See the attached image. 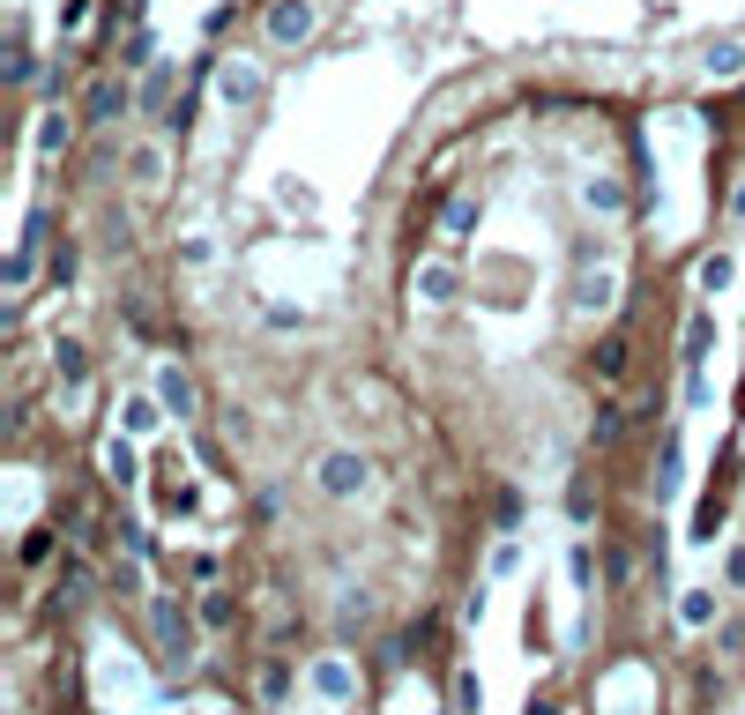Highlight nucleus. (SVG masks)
Wrapping results in <instances>:
<instances>
[{
	"label": "nucleus",
	"mask_w": 745,
	"mask_h": 715,
	"mask_svg": "<svg viewBox=\"0 0 745 715\" xmlns=\"http://www.w3.org/2000/svg\"><path fill=\"white\" fill-rule=\"evenodd\" d=\"M708 344H716V314L701 306L686 321V403H708Z\"/></svg>",
	"instance_id": "f257e3e1"
},
{
	"label": "nucleus",
	"mask_w": 745,
	"mask_h": 715,
	"mask_svg": "<svg viewBox=\"0 0 745 715\" xmlns=\"http://www.w3.org/2000/svg\"><path fill=\"white\" fill-rule=\"evenodd\" d=\"M149 626H157L165 664H187V656H195V626H187V612H179L172 596H149Z\"/></svg>",
	"instance_id": "f03ea898"
},
{
	"label": "nucleus",
	"mask_w": 745,
	"mask_h": 715,
	"mask_svg": "<svg viewBox=\"0 0 745 715\" xmlns=\"http://www.w3.org/2000/svg\"><path fill=\"white\" fill-rule=\"evenodd\" d=\"M314 477H321V493H328V499H358V493L372 485L366 455H350V447H344V455H321V469H314Z\"/></svg>",
	"instance_id": "7ed1b4c3"
},
{
	"label": "nucleus",
	"mask_w": 745,
	"mask_h": 715,
	"mask_svg": "<svg viewBox=\"0 0 745 715\" xmlns=\"http://www.w3.org/2000/svg\"><path fill=\"white\" fill-rule=\"evenodd\" d=\"M314 23H321V16H314V0H276V8H269V38H276V46H306Z\"/></svg>",
	"instance_id": "20e7f679"
},
{
	"label": "nucleus",
	"mask_w": 745,
	"mask_h": 715,
	"mask_svg": "<svg viewBox=\"0 0 745 715\" xmlns=\"http://www.w3.org/2000/svg\"><path fill=\"white\" fill-rule=\"evenodd\" d=\"M157 395H165V410H172L179 425H187V418L201 410V395H195V373H187V366H157Z\"/></svg>",
	"instance_id": "39448f33"
},
{
	"label": "nucleus",
	"mask_w": 745,
	"mask_h": 715,
	"mask_svg": "<svg viewBox=\"0 0 745 715\" xmlns=\"http://www.w3.org/2000/svg\"><path fill=\"white\" fill-rule=\"evenodd\" d=\"M217 98L224 105H254L261 98V68H254V60H224L217 68Z\"/></svg>",
	"instance_id": "423d86ee"
},
{
	"label": "nucleus",
	"mask_w": 745,
	"mask_h": 715,
	"mask_svg": "<svg viewBox=\"0 0 745 715\" xmlns=\"http://www.w3.org/2000/svg\"><path fill=\"white\" fill-rule=\"evenodd\" d=\"M314 693H321V701H350V693H358L344 656H321V664H314Z\"/></svg>",
	"instance_id": "0eeeda50"
},
{
	"label": "nucleus",
	"mask_w": 745,
	"mask_h": 715,
	"mask_svg": "<svg viewBox=\"0 0 745 715\" xmlns=\"http://www.w3.org/2000/svg\"><path fill=\"white\" fill-rule=\"evenodd\" d=\"M52 366H60V388H82V380H90V350L74 344V336H60V344H52Z\"/></svg>",
	"instance_id": "6e6552de"
},
{
	"label": "nucleus",
	"mask_w": 745,
	"mask_h": 715,
	"mask_svg": "<svg viewBox=\"0 0 745 715\" xmlns=\"http://www.w3.org/2000/svg\"><path fill=\"white\" fill-rule=\"evenodd\" d=\"M157 410H165V395H127L120 403V433H157Z\"/></svg>",
	"instance_id": "1a4fd4ad"
},
{
	"label": "nucleus",
	"mask_w": 745,
	"mask_h": 715,
	"mask_svg": "<svg viewBox=\"0 0 745 715\" xmlns=\"http://www.w3.org/2000/svg\"><path fill=\"white\" fill-rule=\"evenodd\" d=\"M574 306H582V314H612V276L604 269H582V284H574Z\"/></svg>",
	"instance_id": "9d476101"
},
{
	"label": "nucleus",
	"mask_w": 745,
	"mask_h": 715,
	"mask_svg": "<svg viewBox=\"0 0 745 715\" xmlns=\"http://www.w3.org/2000/svg\"><path fill=\"white\" fill-rule=\"evenodd\" d=\"M708 75H716V82H738L745 75V46L738 38H716V46H708Z\"/></svg>",
	"instance_id": "9b49d317"
},
{
	"label": "nucleus",
	"mask_w": 745,
	"mask_h": 715,
	"mask_svg": "<svg viewBox=\"0 0 745 715\" xmlns=\"http://www.w3.org/2000/svg\"><path fill=\"white\" fill-rule=\"evenodd\" d=\"M463 291V276L447 269V261H433V269H418V298H433V306H447V298Z\"/></svg>",
	"instance_id": "f8f14e48"
},
{
	"label": "nucleus",
	"mask_w": 745,
	"mask_h": 715,
	"mask_svg": "<svg viewBox=\"0 0 745 715\" xmlns=\"http://www.w3.org/2000/svg\"><path fill=\"white\" fill-rule=\"evenodd\" d=\"M112 112H127V82H98V90H90V112H82V120L105 127Z\"/></svg>",
	"instance_id": "ddd939ff"
},
{
	"label": "nucleus",
	"mask_w": 745,
	"mask_h": 715,
	"mask_svg": "<svg viewBox=\"0 0 745 715\" xmlns=\"http://www.w3.org/2000/svg\"><path fill=\"white\" fill-rule=\"evenodd\" d=\"M105 477H112V485H135V477H142V463H135L127 440H105Z\"/></svg>",
	"instance_id": "4468645a"
},
{
	"label": "nucleus",
	"mask_w": 745,
	"mask_h": 715,
	"mask_svg": "<svg viewBox=\"0 0 745 715\" xmlns=\"http://www.w3.org/2000/svg\"><path fill=\"white\" fill-rule=\"evenodd\" d=\"M723 284H738V254H708L701 261V291H723Z\"/></svg>",
	"instance_id": "2eb2a0df"
},
{
	"label": "nucleus",
	"mask_w": 745,
	"mask_h": 715,
	"mask_svg": "<svg viewBox=\"0 0 745 715\" xmlns=\"http://www.w3.org/2000/svg\"><path fill=\"white\" fill-rule=\"evenodd\" d=\"M68 142H74V120L68 112H46V120H38V149L52 157V149H68Z\"/></svg>",
	"instance_id": "dca6fc26"
},
{
	"label": "nucleus",
	"mask_w": 745,
	"mask_h": 715,
	"mask_svg": "<svg viewBox=\"0 0 745 715\" xmlns=\"http://www.w3.org/2000/svg\"><path fill=\"white\" fill-rule=\"evenodd\" d=\"M678 618H686V626H708V618H716V589H686L678 596Z\"/></svg>",
	"instance_id": "f3484780"
},
{
	"label": "nucleus",
	"mask_w": 745,
	"mask_h": 715,
	"mask_svg": "<svg viewBox=\"0 0 745 715\" xmlns=\"http://www.w3.org/2000/svg\"><path fill=\"white\" fill-rule=\"evenodd\" d=\"M582 201H589V209H596V217H612V209H619V179H589V187H582Z\"/></svg>",
	"instance_id": "a211bd4d"
},
{
	"label": "nucleus",
	"mask_w": 745,
	"mask_h": 715,
	"mask_svg": "<svg viewBox=\"0 0 745 715\" xmlns=\"http://www.w3.org/2000/svg\"><path fill=\"white\" fill-rule=\"evenodd\" d=\"M596 373H604V380L626 373V336H604V344H596Z\"/></svg>",
	"instance_id": "6ab92c4d"
},
{
	"label": "nucleus",
	"mask_w": 745,
	"mask_h": 715,
	"mask_svg": "<svg viewBox=\"0 0 745 715\" xmlns=\"http://www.w3.org/2000/svg\"><path fill=\"white\" fill-rule=\"evenodd\" d=\"M261 701H291V664H261Z\"/></svg>",
	"instance_id": "aec40b11"
},
{
	"label": "nucleus",
	"mask_w": 745,
	"mask_h": 715,
	"mask_svg": "<svg viewBox=\"0 0 745 715\" xmlns=\"http://www.w3.org/2000/svg\"><path fill=\"white\" fill-rule=\"evenodd\" d=\"M567 574H574V589H589V574H596V559H589V544H574V552H567Z\"/></svg>",
	"instance_id": "412c9836"
},
{
	"label": "nucleus",
	"mask_w": 745,
	"mask_h": 715,
	"mask_svg": "<svg viewBox=\"0 0 745 715\" xmlns=\"http://www.w3.org/2000/svg\"><path fill=\"white\" fill-rule=\"evenodd\" d=\"M135 179L157 187V179H165V157H157V149H135Z\"/></svg>",
	"instance_id": "4be33fe9"
},
{
	"label": "nucleus",
	"mask_w": 745,
	"mask_h": 715,
	"mask_svg": "<svg viewBox=\"0 0 745 715\" xmlns=\"http://www.w3.org/2000/svg\"><path fill=\"white\" fill-rule=\"evenodd\" d=\"M447 231H477V201H470V195H463L455 209H447Z\"/></svg>",
	"instance_id": "5701e85b"
},
{
	"label": "nucleus",
	"mask_w": 745,
	"mask_h": 715,
	"mask_svg": "<svg viewBox=\"0 0 745 715\" xmlns=\"http://www.w3.org/2000/svg\"><path fill=\"white\" fill-rule=\"evenodd\" d=\"M135 559H142V552H135ZM135 559H120V567H112V582H120V589H127V596L142 589V567H135Z\"/></svg>",
	"instance_id": "b1692460"
},
{
	"label": "nucleus",
	"mask_w": 745,
	"mask_h": 715,
	"mask_svg": "<svg viewBox=\"0 0 745 715\" xmlns=\"http://www.w3.org/2000/svg\"><path fill=\"white\" fill-rule=\"evenodd\" d=\"M366 604H372L366 589H350V596H344V626H366Z\"/></svg>",
	"instance_id": "393cba45"
},
{
	"label": "nucleus",
	"mask_w": 745,
	"mask_h": 715,
	"mask_svg": "<svg viewBox=\"0 0 745 715\" xmlns=\"http://www.w3.org/2000/svg\"><path fill=\"white\" fill-rule=\"evenodd\" d=\"M82 16H90V0H60V30H82Z\"/></svg>",
	"instance_id": "a878e982"
},
{
	"label": "nucleus",
	"mask_w": 745,
	"mask_h": 715,
	"mask_svg": "<svg viewBox=\"0 0 745 715\" xmlns=\"http://www.w3.org/2000/svg\"><path fill=\"white\" fill-rule=\"evenodd\" d=\"M731 589H745V544L731 552Z\"/></svg>",
	"instance_id": "bb28decb"
},
{
	"label": "nucleus",
	"mask_w": 745,
	"mask_h": 715,
	"mask_svg": "<svg viewBox=\"0 0 745 715\" xmlns=\"http://www.w3.org/2000/svg\"><path fill=\"white\" fill-rule=\"evenodd\" d=\"M731 217H738V224H745V187H738V195H731Z\"/></svg>",
	"instance_id": "cd10ccee"
}]
</instances>
